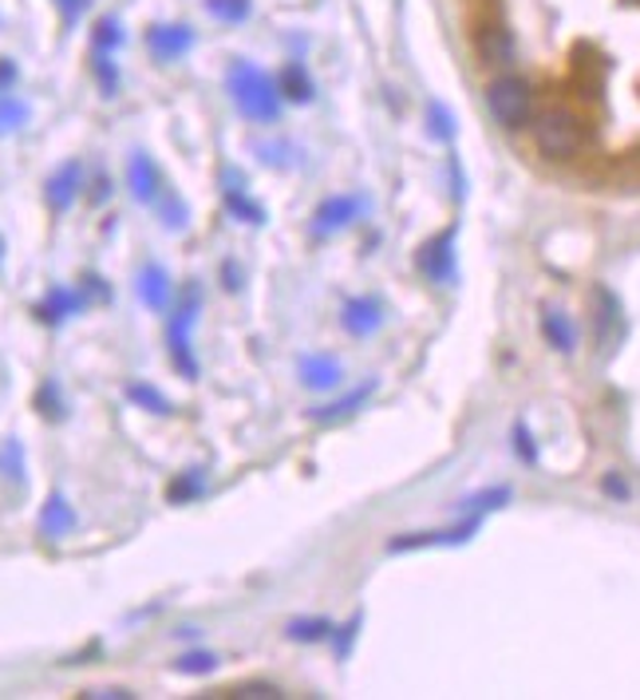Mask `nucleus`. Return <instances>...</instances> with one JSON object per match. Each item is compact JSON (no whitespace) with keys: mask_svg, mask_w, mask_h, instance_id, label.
Wrapping results in <instances>:
<instances>
[{"mask_svg":"<svg viewBox=\"0 0 640 700\" xmlns=\"http://www.w3.org/2000/svg\"><path fill=\"white\" fill-rule=\"evenodd\" d=\"M333 630L336 625L328 622V618H296V622H289V642H305V645H313V642H325V637H333Z\"/></svg>","mask_w":640,"mask_h":700,"instance_id":"nucleus-22","label":"nucleus"},{"mask_svg":"<svg viewBox=\"0 0 640 700\" xmlns=\"http://www.w3.org/2000/svg\"><path fill=\"white\" fill-rule=\"evenodd\" d=\"M147 48L158 64H170V59L187 56V52L194 48V32H190L187 24H155V29L147 32Z\"/></svg>","mask_w":640,"mask_h":700,"instance_id":"nucleus-9","label":"nucleus"},{"mask_svg":"<svg viewBox=\"0 0 640 700\" xmlns=\"http://www.w3.org/2000/svg\"><path fill=\"white\" fill-rule=\"evenodd\" d=\"M222 697H237V700L269 697V700H277V697H285V692L277 689V685H269V681H249V685H234V689H222Z\"/></svg>","mask_w":640,"mask_h":700,"instance_id":"nucleus-30","label":"nucleus"},{"mask_svg":"<svg viewBox=\"0 0 640 700\" xmlns=\"http://www.w3.org/2000/svg\"><path fill=\"white\" fill-rule=\"evenodd\" d=\"M226 210L234 218H242V222H249V226H261V222H266V207H261V202H254V198L246 195V190H242V178H237V187H226Z\"/></svg>","mask_w":640,"mask_h":700,"instance_id":"nucleus-18","label":"nucleus"},{"mask_svg":"<svg viewBox=\"0 0 640 700\" xmlns=\"http://www.w3.org/2000/svg\"><path fill=\"white\" fill-rule=\"evenodd\" d=\"M96 79H99V88H103V96H115L119 71L115 64H111V52H96Z\"/></svg>","mask_w":640,"mask_h":700,"instance_id":"nucleus-32","label":"nucleus"},{"mask_svg":"<svg viewBox=\"0 0 640 700\" xmlns=\"http://www.w3.org/2000/svg\"><path fill=\"white\" fill-rule=\"evenodd\" d=\"M0 262H4V237H0Z\"/></svg>","mask_w":640,"mask_h":700,"instance_id":"nucleus-42","label":"nucleus"},{"mask_svg":"<svg viewBox=\"0 0 640 700\" xmlns=\"http://www.w3.org/2000/svg\"><path fill=\"white\" fill-rule=\"evenodd\" d=\"M277 88H281L285 99H293V103H308V99H313V79H308V71L301 68V64H289V68L277 76Z\"/></svg>","mask_w":640,"mask_h":700,"instance_id":"nucleus-20","label":"nucleus"},{"mask_svg":"<svg viewBox=\"0 0 640 700\" xmlns=\"http://www.w3.org/2000/svg\"><path fill=\"white\" fill-rule=\"evenodd\" d=\"M427 123H431V135H435V138H451V135H454L451 115H447L443 103H431V108H427Z\"/></svg>","mask_w":640,"mask_h":700,"instance_id":"nucleus-34","label":"nucleus"},{"mask_svg":"<svg viewBox=\"0 0 640 700\" xmlns=\"http://www.w3.org/2000/svg\"><path fill=\"white\" fill-rule=\"evenodd\" d=\"M254 9V0H206V12L222 24H242Z\"/></svg>","mask_w":640,"mask_h":700,"instance_id":"nucleus-26","label":"nucleus"},{"mask_svg":"<svg viewBox=\"0 0 640 700\" xmlns=\"http://www.w3.org/2000/svg\"><path fill=\"white\" fill-rule=\"evenodd\" d=\"M83 697H88V700H96V697H111V700H131V697H135V692H131V689H88V692H83Z\"/></svg>","mask_w":640,"mask_h":700,"instance_id":"nucleus-38","label":"nucleus"},{"mask_svg":"<svg viewBox=\"0 0 640 700\" xmlns=\"http://www.w3.org/2000/svg\"><path fill=\"white\" fill-rule=\"evenodd\" d=\"M135 293H138V301H143L147 309H155V313H167L170 293H175V286H170V274L158 266V262H150V266L138 269Z\"/></svg>","mask_w":640,"mask_h":700,"instance_id":"nucleus-10","label":"nucleus"},{"mask_svg":"<svg viewBox=\"0 0 640 700\" xmlns=\"http://www.w3.org/2000/svg\"><path fill=\"white\" fill-rule=\"evenodd\" d=\"M372 392H375V385L352 388V392H348V396H340V400H333V404L321 408V412H313V415H316V420H345V415H352L356 408L364 404V400H368V396H372Z\"/></svg>","mask_w":640,"mask_h":700,"instance_id":"nucleus-23","label":"nucleus"},{"mask_svg":"<svg viewBox=\"0 0 640 700\" xmlns=\"http://www.w3.org/2000/svg\"><path fill=\"white\" fill-rule=\"evenodd\" d=\"M29 123V103L9 91H0V135H9V131H20Z\"/></svg>","mask_w":640,"mask_h":700,"instance_id":"nucleus-24","label":"nucleus"},{"mask_svg":"<svg viewBox=\"0 0 640 700\" xmlns=\"http://www.w3.org/2000/svg\"><path fill=\"white\" fill-rule=\"evenodd\" d=\"M506 499H510V487H494V491H483V495H474V499H467V511H486V507H503Z\"/></svg>","mask_w":640,"mask_h":700,"instance_id":"nucleus-33","label":"nucleus"},{"mask_svg":"<svg viewBox=\"0 0 640 700\" xmlns=\"http://www.w3.org/2000/svg\"><path fill=\"white\" fill-rule=\"evenodd\" d=\"M340 325L352 336H372L375 329L384 325V305L375 297H352L345 305V313H340Z\"/></svg>","mask_w":640,"mask_h":700,"instance_id":"nucleus-12","label":"nucleus"},{"mask_svg":"<svg viewBox=\"0 0 640 700\" xmlns=\"http://www.w3.org/2000/svg\"><path fill=\"white\" fill-rule=\"evenodd\" d=\"M229 96H234L237 111L254 123H277L281 115V88L277 79H269L261 68H254L249 59H234L229 64Z\"/></svg>","mask_w":640,"mask_h":700,"instance_id":"nucleus-1","label":"nucleus"},{"mask_svg":"<svg viewBox=\"0 0 640 700\" xmlns=\"http://www.w3.org/2000/svg\"><path fill=\"white\" fill-rule=\"evenodd\" d=\"M483 52H486V59L491 64H510V36H506L503 29H494V32H486L483 36Z\"/></svg>","mask_w":640,"mask_h":700,"instance_id":"nucleus-29","label":"nucleus"},{"mask_svg":"<svg viewBox=\"0 0 640 700\" xmlns=\"http://www.w3.org/2000/svg\"><path fill=\"white\" fill-rule=\"evenodd\" d=\"M178 673H187V677H206V673L217 669V653L210 649H194V653H182L175 662Z\"/></svg>","mask_w":640,"mask_h":700,"instance_id":"nucleus-27","label":"nucleus"},{"mask_svg":"<svg viewBox=\"0 0 640 700\" xmlns=\"http://www.w3.org/2000/svg\"><path fill=\"white\" fill-rule=\"evenodd\" d=\"M88 309V293L83 289H68V286H52L48 289V297L40 301L32 313H36V321H44V325H64L68 316H76V313H83Z\"/></svg>","mask_w":640,"mask_h":700,"instance_id":"nucleus-8","label":"nucleus"},{"mask_svg":"<svg viewBox=\"0 0 640 700\" xmlns=\"http://www.w3.org/2000/svg\"><path fill=\"white\" fill-rule=\"evenodd\" d=\"M605 491L617 495V499H629V487H625V479H617V475H605Z\"/></svg>","mask_w":640,"mask_h":700,"instance_id":"nucleus-39","label":"nucleus"},{"mask_svg":"<svg viewBox=\"0 0 640 700\" xmlns=\"http://www.w3.org/2000/svg\"><path fill=\"white\" fill-rule=\"evenodd\" d=\"M83 293H88V301L96 297V301H111V289H108V281L99 274H83Z\"/></svg>","mask_w":640,"mask_h":700,"instance_id":"nucleus-36","label":"nucleus"},{"mask_svg":"<svg viewBox=\"0 0 640 700\" xmlns=\"http://www.w3.org/2000/svg\"><path fill=\"white\" fill-rule=\"evenodd\" d=\"M360 625H364V618H360V613H352V618H348V622L340 625V630H333L336 657H340V662H345L348 653H352V642H356V633H360Z\"/></svg>","mask_w":640,"mask_h":700,"instance_id":"nucleus-31","label":"nucleus"},{"mask_svg":"<svg viewBox=\"0 0 640 700\" xmlns=\"http://www.w3.org/2000/svg\"><path fill=\"white\" fill-rule=\"evenodd\" d=\"M158 207V218H162V226L170 230V234H182V230L190 226V210H187V202L175 195V190H162V198L155 202Z\"/></svg>","mask_w":640,"mask_h":700,"instance_id":"nucleus-21","label":"nucleus"},{"mask_svg":"<svg viewBox=\"0 0 640 700\" xmlns=\"http://www.w3.org/2000/svg\"><path fill=\"white\" fill-rule=\"evenodd\" d=\"M59 4H64V16H68V20H76L79 12L88 9V0H59Z\"/></svg>","mask_w":640,"mask_h":700,"instance_id":"nucleus-41","label":"nucleus"},{"mask_svg":"<svg viewBox=\"0 0 640 700\" xmlns=\"http://www.w3.org/2000/svg\"><path fill=\"white\" fill-rule=\"evenodd\" d=\"M534 143H538V151H542L546 158H573L585 143L582 119L565 108L542 111L538 123H534Z\"/></svg>","mask_w":640,"mask_h":700,"instance_id":"nucleus-3","label":"nucleus"},{"mask_svg":"<svg viewBox=\"0 0 640 700\" xmlns=\"http://www.w3.org/2000/svg\"><path fill=\"white\" fill-rule=\"evenodd\" d=\"M415 266H419V274H424L427 281H439V286L454 281V230H443L439 237L424 242Z\"/></svg>","mask_w":640,"mask_h":700,"instance_id":"nucleus-6","label":"nucleus"},{"mask_svg":"<svg viewBox=\"0 0 640 700\" xmlns=\"http://www.w3.org/2000/svg\"><path fill=\"white\" fill-rule=\"evenodd\" d=\"M127 190L135 202H143V207H155L158 198H162V170H158V163L147 155V151H131L127 158Z\"/></svg>","mask_w":640,"mask_h":700,"instance_id":"nucleus-5","label":"nucleus"},{"mask_svg":"<svg viewBox=\"0 0 640 700\" xmlns=\"http://www.w3.org/2000/svg\"><path fill=\"white\" fill-rule=\"evenodd\" d=\"M0 475L12 479V484H24V447H20V440L0 444Z\"/></svg>","mask_w":640,"mask_h":700,"instance_id":"nucleus-25","label":"nucleus"},{"mask_svg":"<svg viewBox=\"0 0 640 700\" xmlns=\"http://www.w3.org/2000/svg\"><path fill=\"white\" fill-rule=\"evenodd\" d=\"M96 52H115L119 44H123V24H119L115 16H103L96 24Z\"/></svg>","mask_w":640,"mask_h":700,"instance_id":"nucleus-28","label":"nucleus"},{"mask_svg":"<svg viewBox=\"0 0 640 700\" xmlns=\"http://www.w3.org/2000/svg\"><path fill=\"white\" fill-rule=\"evenodd\" d=\"M198 309H202V289L190 281L182 289V297L175 301V313L167 321V348H170V365L178 368V376H187V380H198V356L194 345H190V329L198 321Z\"/></svg>","mask_w":640,"mask_h":700,"instance_id":"nucleus-2","label":"nucleus"},{"mask_svg":"<svg viewBox=\"0 0 640 700\" xmlns=\"http://www.w3.org/2000/svg\"><path fill=\"white\" fill-rule=\"evenodd\" d=\"M222 277H226V289H242V274L234 269V262H226V266H222Z\"/></svg>","mask_w":640,"mask_h":700,"instance_id":"nucleus-40","label":"nucleus"},{"mask_svg":"<svg viewBox=\"0 0 640 700\" xmlns=\"http://www.w3.org/2000/svg\"><path fill=\"white\" fill-rule=\"evenodd\" d=\"M301 380H305V388H313V392H328V388L340 385V365H336L333 356H301Z\"/></svg>","mask_w":640,"mask_h":700,"instance_id":"nucleus-14","label":"nucleus"},{"mask_svg":"<svg viewBox=\"0 0 640 700\" xmlns=\"http://www.w3.org/2000/svg\"><path fill=\"white\" fill-rule=\"evenodd\" d=\"M514 452L523 455L526 464H534V459H538V447H534V440H530V432H526L523 424L514 427Z\"/></svg>","mask_w":640,"mask_h":700,"instance_id":"nucleus-35","label":"nucleus"},{"mask_svg":"<svg viewBox=\"0 0 640 700\" xmlns=\"http://www.w3.org/2000/svg\"><path fill=\"white\" fill-rule=\"evenodd\" d=\"M486 103H491V115L503 123V127L518 131L530 123V111H534V91L523 76H498L486 88Z\"/></svg>","mask_w":640,"mask_h":700,"instance_id":"nucleus-4","label":"nucleus"},{"mask_svg":"<svg viewBox=\"0 0 640 700\" xmlns=\"http://www.w3.org/2000/svg\"><path fill=\"white\" fill-rule=\"evenodd\" d=\"M16 84V64L12 59H0V91H9Z\"/></svg>","mask_w":640,"mask_h":700,"instance_id":"nucleus-37","label":"nucleus"},{"mask_svg":"<svg viewBox=\"0 0 640 700\" xmlns=\"http://www.w3.org/2000/svg\"><path fill=\"white\" fill-rule=\"evenodd\" d=\"M542 333L558 353H573V345H577V333H573L570 316L558 313V309H550V313L542 316Z\"/></svg>","mask_w":640,"mask_h":700,"instance_id":"nucleus-19","label":"nucleus"},{"mask_svg":"<svg viewBox=\"0 0 640 700\" xmlns=\"http://www.w3.org/2000/svg\"><path fill=\"white\" fill-rule=\"evenodd\" d=\"M202 491H206V471H202V467H187L182 475H175V479H170L167 499L175 507H182V503H194Z\"/></svg>","mask_w":640,"mask_h":700,"instance_id":"nucleus-15","label":"nucleus"},{"mask_svg":"<svg viewBox=\"0 0 640 700\" xmlns=\"http://www.w3.org/2000/svg\"><path fill=\"white\" fill-rule=\"evenodd\" d=\"M76 511H71V503L64 499L59 491L48 495V503L40 507V534L48 538V543H56V538H64V534L76 531Z\"/></svg>","mask_w":640,"mask_h":700,"instance_id":"nucleus-13","label":"nucleus"},{"mask_svg":"<svg viewBox=\"0 0 640 700\" xmlns=\"http://www.w3.org/2000/svg\"><path fill=\"white\" fill-rule=\"evenodd\" d=\"M36 412L48 420V424H64L68 420V400L59 392V380H44L36 388Z\"/></svg>","mask_w":640,"mask_h":700,"instance_id":"nucleus-16","label":"nucleus"},{"mask_svg":"<svg viewBox=\"0 0 640 700\" xmlns=\"http://www.w3.org/2000/svg\"><path fill=\"white\" fill-rule=\"evenodd\" d=\"M79 187H83V163H79V158L59 163V167L48 175V182H44V202H48L52 214L71 210V202L79 198Z\"/></svg>","mask_w":640,"mask_h":700,"instance_id":"nucleus-7","label":"nucleus"},{"mask_svg":"<svg viewBox=\"0 0 640 700\" xmlns=\"http://www.w3.org/2000/svg\"><path fill=\"white\" fill-rule=\"evenodd\" d=\"M360 210H364V202L352 195H336V198H325L321 207H316L313 214V230L316 234H333V230H345L352 218H360Z\"/></svg>","mask_w":640,"mask_h":700,"instance_id":"nucleus-11","label":"nucleus"},{"mask_svg":"<svg viewBox=\"0 0 640 700\" xmlns=\"http://www.w3.org/2000/svg\"><path fill=\"white\" fill-rule=\"evenodd\" d=\"M123 392H127V400H131L135 408H147V412H155V415H170V412H175V404H170V396H162L155 385H147V380H131V385L123 388Z\"/></svg>","mask_w":640,"mask_h":700,"instance_id":"nucleus-17","label":"nucleus"}]
</instances>
